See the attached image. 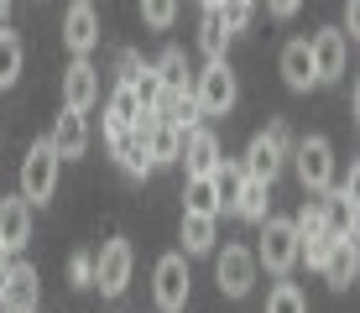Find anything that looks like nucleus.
Returning a JSON list of instances; mask_svg holds the SVG:
<instances>
[{
    "instance_id": "nucleus-6",
    "label": "nucleus",
    "mask_w": 360,
    "mask_h": 313,
    "mask_svg": "<svg viewBox=\"0 0 360 313\" xmlns=\"http://www.w3.org/2000/svg\"><path fill=\"white\" fill-rule=\"evenodd\" d=\"M193 105H198V115H225V110L235 105V73H230V63H209L204 73H198V84H193Z\"/></svg>"
},
{
    "instance_id": "nucleus-25",
    "label": "nucleus",
    "mask_w": 360,
    "mask_h": 313,
    "mask_svg": "<svg viewBox=\"0 0 360 313\" xmlns=\"http://www.w3.org/2000/svg\"><path fill=\"white\" fill-rule=\"evenodd\" d=\"M266 204H271V188L245 183V188H240V198H235V215L251 219V224H262V219H266Z\"/></svg>"
},
{
    "instance_id": "nucleus-8",
    "label": "nucleus",
    "mask_w": 360,
    "mask_h": 313,
    "mask_svg": "<svg viewBox=\"0 0 360 313\" xmlns=\"http://www.w3.org/2000/svg\"><path fill=\"white\" fill-rule=\"evenodd\" d=\"M324 209V235L329 241H355V167L340 188H329V198H319Z\"/></svg>"
},
{
    "instance_id": "nucleus-5",
    "label": "nucleus",
    "mask_w": 360,
    "mask_h": 313,
    "mask_svg": "<svg viewBox=\"0 0 360 313\" xmlns=\"http://www.w3.org/2000/svg\"><path fill=\"white\" fill-rule=\"evenodd\" d=\"M37 303H42V277H37V267L16 261V267L0 272V313H37Z\"/></svg>"
},
{
    "instance_id": "nucleus-32",
    "label": "nucleus",
    "mask_w": 360,
    "mask_h": 313,
    "mask_svg": "<svg viewBox=\"0 0 360 313\" xmlns=\"http://www.w3.org/2000/svg\"><path fill=\"white\" fill-rule=\"evenodd\" d=\"M225 11V27H230V37L245 27V21H251V6H245V0H235V6H219Z\"/></svg>"
},
{
    "instance_id": "nucleus-14",
    "label": "nucleus",
    "mask_w": 360,
    "mask_h": 313,
    "mask_svg": "<svg viewBox=\"0 0 360 313\" xmlns=\"http://www.w3.org/2000/svg\"><path fill=\"white\" fill-rule=\"evenodd\" d=\"M63 42L73 47V58H89V47L99 42V11L89 6V0L68 6V16H63Z\"/></svg>"
},
{
    "instance_id": "nucleus-2",
    "label": "nucleus",
    "mask_w": 360,
    "mask_h": 313,
    "mask_svg": "<svg viewBox=\"0 0 360 313\" xmlns=\"http://www.w3.org/2000/svg\"><path fill=\"white\" fill-rule=\"evenodd\" d=\"M256 267L277 272V277H288L297 267V235H292V219H262V245L251 250Z\"/></svg>"
},
{
    "instance_id": "nucleus-16",
    "label": "nucleus",
    "mask_w": 360,
    "mask_h": 313,
    "mask_svg": "<svg viewBox=\"0 0 360 313\" xmlns=\"http://www.w3.org/2000/svg\"><path fill=\"white\" fill-rule=\"evenodd\" d=\"M308 58H314V79L329 84L345 73V32H319L314 42H308Z\"/></svg>"
},
{
    "instance_id": "nucleus-3",
    "label": "nucleus",
    "mask_w": 360,
    "mask_h": 313,
    "mask_svg": "<svg viewBox=\"0 0 360 313\" xmlns=\"http://www.w3.org/2000/svg\"><path fill=\"white\" fill-rule=\"evenodd\" d=\"M53 193H58V157H53V146H47V136H42V141H32L27 162H21V198H27V204H47Z\"/></svg>"
},
{
    "instance_id": "nucleus-10",
    "label": "nucleus",
    "mask_w": 360,
    "mask_h": 313,
    "mask_svg": "<svg viewBox=\"0 0 360 313\" xmlns=\"http://www.w3.org/2000/svg\"><path fill=\"white\" fill-rule=\"evenodd\" d=\"M178 162L188 167V183L193 178H209V172L219 167V141H214V131H204V125H193V131H183V141H178Z\"/></svg>"
},
{
    "instance_id": "nucleus-19",
    "label": "nucleus",
    "mask_w": 360,
    "mask_h": 313,
    "mask_svg": "<svg viewBox=\"0 0 360 313\" xmlns=\"http://www.w3.org/2000/svg\"><path fill=\"white\" fill-rule=\"evenodd\" d=\"M355 272H360V256H355V241H334L329 245V261H324V277H329V287H350L355 282Z\"/></svg>"
},
{
    "instance_id": "nucleus-18",
    "label": "nucleus",
    "mask_w": 360,
    "mask_h": 313,
    "mask_svg": "<svg viewBox=\"0 0 360 313\" xmlns=\"http://www.w3.org/2000/svg\"><path fill=\"white\" fill-rule=\"evenodd\" d=\"M198 47L209 53V63H225L230 27H225V11H219V6H204V21H198Z\"/></svg>"
},
{
    "instance_id": "nucleus-23",
    "label": "nucleus",
    "mask_w": 360,
    "mask_h": 313,
    "mask_svg": "<svg viewBox=\"0 0 360 313\" xmlns=\"http://www.w3.org/2000/svg\"><path fill=\"white\" fill-rule=\"evenodd\" d=\"M16 79H21V37L0 27V89H11Z\"/></svg>"
},
{
    "instance_id": "nucleus-15",
    "label": "nucleus",
    "mask_w": 360,
    "mask_h": 313,
    "mask_svg": "<svg viewBox=\"0 0 360 313\" xmlns=\"http://www.w3.org/2000/svg\"><path fill=\"white\" fill-rule=\"evenodd\" d=\"M47 146H53L58 162H63V157H84V152H89V120L73 115V110H63L58 125H53V136H47Z\"/></svg>"
},
{
    "instance_id": "nucleus-28",
    "label": "nucleus",
    "mask_w": 360,
    "mask_h": 313,
    "mask_svg": "<svg viewBox=\"0 0 360 313\" xmlns=\"http://www.w3.org/2000/svg\"><path fill=\"white\" fill-rule=\"evenodd\" d=\"M183 215H209V219L219 215V204H214V188H209V178H193V183H188V209H183Z\"/></svg>"
},
{
    "instance_id": "nucleus-20",
    "label": "nucleus",
    "mask_w": 360,
    "mask_h": 313,
    "mask_svg": "<svg viewBox=\"0 0 360 313\" xmlns=\"http://www.w3.org/2000/svg\"><path fill=\"white\" fill-rule=\"evenodd\" d=\"M152 73H157V84H162V94H183L188 89V58H183L178 47H167V53L152 63Z\"/></svg>"
},
{
    "instance_id": "nucleus-12",
    "label": "nucleus",
    "mask_w": 360,
    "mask_h": 313,
    "mask_svg": "<svg viewBox=\"0 0 360 313\" xmlns=\"http://www.w3.org/2000/svg\"><path fill=\"white\" fill-rule=\"evenodd\" d=\"M0 245H6V256H16V250L32 245V204L16 193L0 198Z\"/></svg>"
},
{
    "instance_id": "nucleus-34",
    "label": "nucleus",
    "mask_w": 360,
    "mask_h": 313,
    "mask_svg": "<svg viewBox=\"0 0 360 313\" xmlns=\"http://www.w3.org/2000/svg\"><path fill=\"white\" fill-rule=\"evenodd\" d=\"M271 16H277V21H288V16H297V0H277V6H271Z\"/></svg>"
},
{
    "instance_id": "nucleus-9",
    "label": "nucleus",
    "mask_w": 360,
    "mask_h": 313,
    "mask_svg": "<svg viewBox=\"0 0 360 313\" xmlns=\"http://www.w3.org/2000/svg\"><path fill=\"white\" fill-rule=\"evenodd\" d=\"M214 277H219V293L225 298H245L256 287V256L245 245H225L214 261Z\"/></svg>"
},
{
    "instance_id": "nucleus-26",
    "label": "nucleus",
    "mask_w": 360,
    "mask_h": 313,
    "mask_svg": "<svg viewBox=\"0 0 360 313\" xmlns=\"http://www.w3.org/2000/svg\"><path fill=\"white\" fill-rule=\"evenodd\" d=\"M178 141H183V136L172 131V125L157 120L152 136H146V157H152V167H157V162H178Z\"/></svg>"
},
{
    "instance_id": "nucleus-22",
    "label": "nucleus",
    "mask_w": 360,
    "mask_h": 313,
    "mask_svg": "<svg viewBox=\"0 0 360 313\" xmlns=\"http://www.w3.org/2000/svg\"><path fill=\"white\" fill-rule=\"evenodd\" d=\"M183 250H188V256L214 250V219L209 215H183Z\"/></svg>"
},
{
    "instance_id": "nucleus-30",
    "label": "nucleus",
    "mask_w": 360,
    "mask_h": 313,
    "mask_svg": "<svg viewBox=\"0 0 360 313\" xmlns=\"http://www.w3.org/2000/svg\"><path fill=\"white\" fill-rule=\"evenodd\" d=\"M68 282L73 287H94V256L89 250H79V256L68 261Z\"/></svg>"
},
{
    "instance_id": "nucleus-17",
    "label": "nucleus",
    "mask_w": 360,
    "mask_h": 313,
    "mask_svg": "<svg viewBox=\"0 0 360 313\" xmlns=\"http://www.w3.org/2000/svg\"><path fill=\"white\" fill-rule=\"evenodd\" d=\"M282 79H288V89H314V58H308V37H297V42L282 47Z\"/></svg>"
},
{
    "instance_id": "nucleus-31",
    "label": "nucleus",
    "mask_w": 360,
    "mask_h": 313,
    "mask_svg": "<svg viewBox=\"0 0 360 313\" xmlns=\"http://www.w3.org/2000/svg\"><path fill=\"white\" fill-rule=\"evenodd\" d=\"M141 16L152 21V27H172V16H178V11H172L167 0H146V6H141Z\"/></svg>"
},
{
    "instance_id": "nucleus-4",
    "label": "nucleus",
    "mask_w": 360,
    "mask_h": 313,
    "mask_svg": "<svg viewBox=\"0 0 360 313\" xmlns=\"http://www.w3.org/2000/svg\"><path fill=\"white\" fill-rule=\"evenodd\" d=\"M292 162H297V183L308 188V193H324L334 183V146L324 136H308V141L292 146Z\"/></svg>"
},
{
    "instance_id": "nucleus-33",
    "label": "nucleus",
    "mask_w": 360,
    "mask_h": 313,
    "mask_svg": "<svg viewBox=\"0 0 360 313\" xmlns=\"http://www.w3.org/2000/svg\"><path fill=\"white\" fill-rule=\"evenodd\" d=\"M115 68H120V84H126V89H131V84H136V73H141L146 63H141V58H136L131 47H126V53H120V63H115Z\"/></svg>"
},
{
    "instance_id": "nucleus-35",
    "label": "nucleus",
    "mask_w": 360,
    "mask_h": 313,
    "mask_svg": "<svg viewBox=\"0 0 360 313\" xmlns=\"http://www.w3.org/2000/svg\"><path fill=\"white\" fill-rule=\"evenodd\" d=\"M11 267V256H6V245H0V272H6Z\"/></svg>"
},
{
    "instance_id": "nucleus-21",
    "label": "nucleus",
    "mask_w": 360,
    "mask_h": 313,
    "mask_svg": "<svg viewBox=\"0 0 360 313\" xmlns=\"http://www.w3.org/2000/svg\"><path fill=\"white\" fill-rule=\"evenodd\" d=\"M209 188H214V204L219 209H235V198H240V188H245L240 162H219V167L209 172Z\"/></svg>"
},
{
    "instance_id": "nucleus-1",
    "label": "nucleus",
    "mask_w": 360,
    "mask_h": 313,
    "mask_svg": "<svg viewBox=\"0 0 360 313\" xmlns=\"http://www.w3.org/2000/svg\"><path fill=\"white\" fill-rule=\"evenodd\" d=\"M292 152V131H288V120H271L262 136H251V146H245V162H240V172H245V183H262L271 188L277 183V172H282V162H288Z\"/></svg>"
},
{
    "instance_id": "nucleus-7",
    "label": "nucleus",
    "mask_w": 360,
    "mask_h": 313,
    "mask_svg": "<svg viewBox=\"0 0 360 313\" xmlns=\"http://www.w3.org/2000/svg\"><path fill=\"white\" fill-rule=\"evenodd\" d=\"M188 261L183 256H162L157 261V272H152V298H157V308L162 313H183V303H188Z\"/></svg>"
},
{
    "instance_id": "nucleus-24",
    "label": "nucleus",
    "mask_w": 360,
    "mask_h": 313,
    "mask_svg": "<svg viewBox=\"0 0 360 313\" xmlns=\"http://www.w3.org/2000/svg\"><path fill=\"white\" fill-rule=\"evenodd\" d=\"M292 235H297V245H308V241H329V235H324V209H319V198H308V204L297 209Z\"/></svg>"
},
{
    "instance_id": "nucleus-13",
    "label": "nucleus",
    "mask_w": 360,
    "mask_h": 313,
    "mask_svg": "<svg viewBox=\"0 0 360 313\" xmlns=\"http://www.w3.org/2000/svg\"><path fill=\"white\" fill-rule=\"evenodd\" d=\"M94 94H99L94 63H89V58H73V63H68V73H63V110L84 115V110L94 105Z\"/></svg>"
},
{
    "instance_id": "nucleus-27",
    "label": "nucleus",
    "mask_w": 360,
    "mask_h": 313,
    "mask_svg": "<svg viewBox=\"0 0 360 313\" xmlns=\"http://www.w3.org/2000/svg\"><path fill=\"white\" fill-rule=\"evenodd\" d=\"M266 313H308V298L297 293L292 282H277V287H271V298H266Z\"/></svg>"
},
{
    "instance_id": "nucleus-36",
    "label": "nucleus",
    "mask_w": 360,
    "mask_h": 313,
    "mask_svg": "<svg viewBox=\"0 0 360 313\" xmlns=\"http://www.w3.org/2000/svg\"><path fill=\"white\" fill-rule=\"evenodd\" d=\"M0 27H6V6H0Z\"/></svg>"
},
{
    "instance_id": "nucleus-29",
    "label": "nucleus",
    "mask_w": 360,
    "mask_h": 313,
    "mask_svg": "<svg viewBox=\"0 0 360 313\" xmlns=\"http://www.w3.org/2000/svg\"><path fill=\"white\" fill-rule=\"evenodd\" d=\"M115 157H120V167H126L131 178H146V172H152V157H146L141 146H131V141H126V146H115Z\"/></svg>"
},
{
    "instance_id": "nucleus-11",
    "label": "nucleus",
    "mask_w": 360,
    "mask_h": 313,
    "mask_svg": "<svg viewBox=\"0 0 360 313\" xmlns=\"http://www.w3.org/2000/svg\"><path fill=\"white\" fill-rule=\"evenodd\" d=\"M126 282H131V241H110L94 261V287L105 298H120Z\"/></svg>"
}]
</instances>
